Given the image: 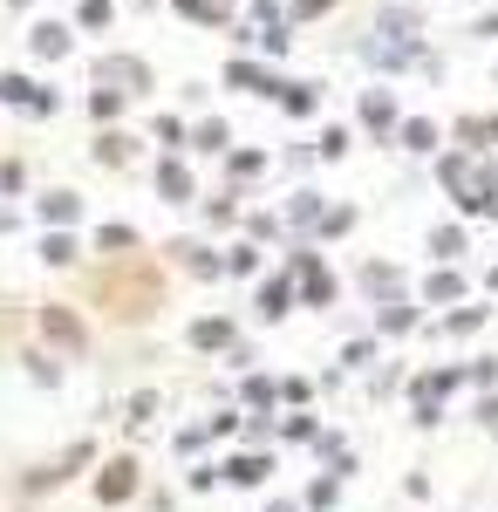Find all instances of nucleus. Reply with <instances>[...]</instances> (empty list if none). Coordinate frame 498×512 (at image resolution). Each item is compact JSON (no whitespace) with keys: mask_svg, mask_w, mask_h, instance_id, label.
Wrapping results in <instances>:
<instances>
[{"mask_svg":"<svg viewBox=\"0 0 498 512\" xmlns=\"http://www.w3.org/2000/svg\"><path fill=\"white\" fill-rule=\"evenodd\" d=\"M62 48H69V35H62L55 21H41V28H35V55H48V62H55Z\"/></svg>","mask_w":498,"mask_h":512,"instance_id":"obj_1","label":"nucleus"},{"mask_svg":"<svg viewBox=\"0 0 498 512\" xmlns=\"http://www.w3.org/2000/svg\"><path fill=\"white\" fill-rule=\"evenodd\" d=\"M110 21V0H82V28H103Z\"/></svg>","mask_w":498,"mask_h":512,"instance_id":"obj_2","label":"nucleus"},{"mask_svg":"<svg viewBox=\"0 0 498 512\" xmlns=\"http://www.w3.org/2000/svg\"><path fill=\"white\" fill-rule=\"evenodd\" d=\"M321 7H328V0H301V14H321Z\"/></svg>","mask_w":498,"mask_h":512,"instance_id":"obj_3","label":"nucleus"}]
</instances>
